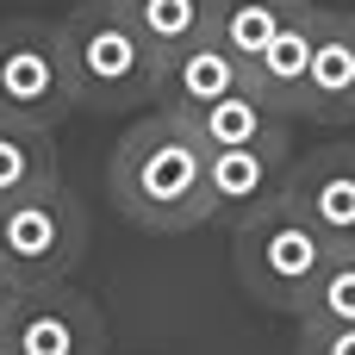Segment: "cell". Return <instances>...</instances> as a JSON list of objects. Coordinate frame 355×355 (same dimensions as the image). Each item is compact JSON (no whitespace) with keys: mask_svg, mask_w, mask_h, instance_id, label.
<instances>
[{"mask_svg":"<svg viewBox=\"0 0 355 355\" xmlns=\"http://www.w3.org/2000/svg\"><path fill=\"white\" fill-rule=\"evenodd\" d=\"M206 144L193 137L187 119L175 112H144L119 150H112V168H106V193L119 206L125 225L150 231V237H181V231H200L212 225V206H206Z\"/></svg>","mask_w":355,"mask_h":355,"instance_id":"1","label":"cell"},{"mask_svg":"<svg viewBox=\"0 0 355 355\" xmlns=\"http://www.w3.org/2000/svg\"><path fill=\"white\" fill-rule=\"evenodd\" d=\"M56 25H62L69 75H75V94L87 112H131V106L162 100V62L137 37V25L125 19L119 0H81Z\"/></svg>","mask_w":355,"mask_h":355,"instance_id":"2","label":"cell"},{"mask_svg":"<svg viewBox=\"0 0 355 355\" xmlns=\"http://www.w3.org/2000/svg\"><path fill=\"white\" fill-rule=\"evenodd\" d=\"M331 243L318 237V225L293 206V200H281V206H268L262 218H250V225H237L231 231V262H237V281H243V293L256 300V306H268V312H306V300H312V287H318V275L331 268Z\"/></svg>","mask_w":355,"mask_h":355,"instance_id":"3","label":"cell"},{"mask_svg":"<svg viewBox=\"0 0 355 355\" xmlns=\"http://www.w3.org/2000/svg\"><path fill=\"white\" fill-rule=\"evenodd\" d=\"M75 112H81V94L69 75L62 25L37 19V12L0 19V119L56 137V125Z\"/></svg>","mask_w":355,"mask_h":355,"instance_id":"4","label":"cell"},{"mask_svg":"<svg viewBox=\"0 0 355 355\" xmlns=\"http://www.w3.org/2000/svg\"><path fill=\"white\" fill-rule=\"evenodd\" d=\"M87 256V212L69 187L31 193L0 212V275L19 293L37 287H69V275Z\"/></svg>","mask_w":355,"mask_h":355,"instance_id":"5","label":"cell"},{"mask_svg":"<svg viewBox=\"0 0 355 355\" xmlns=\"http://www.w3.org/2000/svg\"><path fill=\"white\" fill-rule=\"evenodd\" d=\"M0 349L6 355H106V318L75 287H37V293H19V306L0 331Z\"/></svg>","mask_w":355,"mask_h":355,"instance_id":"6","label":"cell"},{"mask_svg":"<svg viewBox=\"0 0 355 355\" xmlns=\"http://www.w3.org/2000/svg\"><path fill=\"white\" fill-rule=\"evenodd\" d=\"M287 181H293V144H275V150H212L206 156V206H212V225H250L262 218L268 206L287 200Z\"/></svg>","mask_w":355,"mask_h":355,"instance_id":"7","label":"cell"},{"mask_svg":"<svg viewBox=\"0 0 355 355\" xmlns=\"http://www.w3.org/2000/svg\"><path fill=\"white\" fill-rule=\"evenodd\" d=\"M287 200L318 225V237L331 250L355 256V144H331V150L300 156L293 181H287Z\"/></svg>","mask_w":355,"mask_h":355,"instance_id":"8","label":"cell"},{"mask_svg":"<svg viewBox=\"0 0 355 355\" xmlns=\"http://www.w3.org/2000/svg\"><path fill=\"white\" fill-rule=\"evenodd\" d=\"M306 125H355V6H324L318 12V50H312V75L300 94Z\"/></svg>","mask_w":355,"mask_h":355,"instance_id":"9","label":"cell"},{"mask_svg":"<svg viewBox=\"0 0 355 355\" xmlns=\"http://www.w3.org/2000/svg\"><path fill=\"white\" fill-rule=\"evenodd\" d=\"M187 125H193V137H200L206 150H275V144H293V119H287L256 81L237 87L231 100L193 112Z\"/></svg>","mask_w":355,"mask_h":355,"instance_id":"10","label":"cell"},{"mask_svg":"<svg viewBox=\"0 0 355 355\" xmlns=\"http://www.w3.org/2000/svg\"><path fill=\"white\" fill-rule=\"evenodd\" d=\"M237 87H250V69H243V62L212 37V44H200V50H187L181 62H168V69H162V100H156V112L193 119V112H206V106L231 100Z\"/></svg>","mask_w":355,"mask_h":355,"instance_id":"11","label":"cell"},{"mask_svg":"<svg viewBox=\"0 0 355 355\" xmlns=\"http://www.w3.org/2000/svg\"><path fill=\"white\" fill-rule=\"evenodd\" d=\"M125 19L137 25V37L156 50V62H181L187 50L218 37V6L225 0H119Z\"/></svg>","mask_w":355,"mask_h":355,"instance_id":"12","label":"cell"},{"mask_svg":"<svg viewBox=\"0 0 355 355\" xmlns=\"http://www.w3.org/2000/svg\"><path fill=\"white\" fill-rule=\"evenodd\" d=\"M318 12L324 6H312V0H300V12L281 25V37L268 44V56L250 69V81L293 119L300 112V94H306V75H312V50H318Z\"/></svg>","mask_w":355,"mask_h":355,"instance_id":"13","label":"cell"},{"mask_svg":"<svg viewBox=\"0 0 355 355\" xmlns=\"http://www.w3.org/2000/svg\"><path fill=\"white\" fill-rule=\"evenodd\" d=\"M50 187H62V175H56V137L0 119V212L19 206V200H31V193H50Z\"/></svg>","mask_w":355,"mask_h":355,"instance_id":"14","label":"cell"},{"mask_svg":"<svg viewBox=\"0 0 355 355\" xmlns=\"http://www.w3.org/2000/svg\"><path fill=\"white\" fill-rule=\"evenodd\" d=\"M293 12H300V0H225V6H218V44H225L243 69H256Z\"/></svg>","mask_w":355,"mask_h":355,"instance_id":"15","label":"cell"},{"mask_svg":"<svg viewBox=\"0 0 355 355\" xmlns=\"http://www.w3.org/2000/svg\"><path fill=\"white\" fill-rule=\"evenodd\" d=\"M300 331H355V256L337 250L331 268L318 275L306 312H300Z\"/></svg>","mask_w":355,"mask_h":355,"instance_id":"16","label":"cell"},{"mask_svg":"<svg viewBox=\"0 0 355 355\" xmlns=\"http://www.w3.org/2000/svg\"><path fill=\"white\" fill-rule=\"evenodd\" d=\"M293 355H355V331H300Z\"/></svg>","mask_w":355,"mask_h":355,"instance_id":"17","label":"cell"},{"mask_svg":"<svg viewBox=\"0 0 355 355\" xmlns=\"http://www.w3.org/2000/svg\"><path fill=\"white\" fill-rule=\"evenodd\" d=\"M12 306H19V287L0 275V331H6V318H12Z\"/></svg>","mask_w":355,"mask_h":355,"instance_id":"18","label":"cell"},{"mask_svg":"<svg viewBox=\"0 0 355 355\" xmlns=\"http://www.w3.org/2000/svg\"><path fill=\"white\" fill-rule=\"evenodd\" d=\"M0 355H6V349H0Z\"/></svg>","mask_w":355,"mask_h":355,"instance_id":"19","label":"cell"}]
</instances>
